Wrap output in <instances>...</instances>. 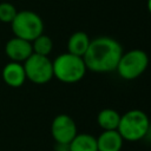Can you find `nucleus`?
I'll list each match as a JSON object with an SVG mask.
<instances>
[{
  "label": "nucleus",
  "mask_w": 151,
  "mask_h": 151,
  "mask_svg": "<svg viewBox=\"0 0 151 151\" xmlns=\"http://www.w3.org/2000/svg\"><path fill=\"white\" fill-rule=\"evenodd\" d=\"M123 53V47L116 39L98 37L91 40L83 59L87 70L96 73H107L116 71Z\"/></svg>",
  "instance_id": "nucleus-1"
},
{
  "label": "nucleus",
  "mask_w": 151,
  "mask_h": 151,
  "mask_svg": "<svg viewBox=\"0 0 151 151\" xmlns=\"http://www.w3.org/2000/svg\"><path fill=\"white\" fill-rule=\"evenodd\" d=\"M53 77L65 84H74L81 80L86 74V66L83 57L68 52L59 54L53 61Z\"/></svg>",
  "instance_id": "nucleus-2"
},
{
  "label": "nucleus",
  "mask_w": 151,
  "mask_h": 151,
  "mask_svg": "<svg viewBox=\"0 0 151 151\" xmlns=\"http://www.w3.org/2000/svg\"><path fill=\"white\" fill-rule=\"evenodd\" d=\"M150 124L151 122L149 119V116L144 111L134 109L120 116L117 131L124 140L138 142L140 139H144Z\"/></svg>",
  "instance_id": "nucleus-3"
},
{
  "label": "nucleus",
  "mask_w": 151,
  "mask_h": 151,
  "mask_svg": "<svg viewBox=\"0 0 151 151\" xmlns=\"http://www.w3.org/2000/svg\"><path fill=\"white\" fill-rule=\"evenodd\" d=\"M14 37L32 42L44 32L42 19L32 11H20L11 22Z\"/></svg>",
  "instance_id": "nucleus-4"
},
{
  "label": "nucleus",
  "mask_w": 151,
  "mask_h": 151,
  "mask_svg": "<svg viewBox=\"0 0 151 151\" xmlns=\"http://www.w3.org/2000/svg\"><path fill=\"white\" fill-rule=\"evenodd\" d=\"M149 66V57L142 50H131L122 54L118 65L117 73L122 79L133 80L139 78Z\"/></svg>",
  "instance_id": "nucleus-5"
},
{
  "label": "nucleus",
  "mask_w": 151,
  "mask_h": 151,
  "mask_svg": "<svg viewBox=\"0 0 151 151\" xmlns=\"http://www.w3.org/2000/svg\"><path fill=\"white\" fill-rule=\"evenodd\" d=\"M22 65L26 79L37 85L46 84L53 78L52 60L48 57L32 53Z\"/></svg>",
  "instance_id": "nucleus-6"
},
{
  "label": "nucleus",
  "mask_w": 151,
  "mask_h": 151,
  "mask_svg": "<svg viewBox=\"0 0 151 151\" xmlns=\"http://www.w3.org/2000/svg\"><path fill=\"white\" fill-rule=\"evenodd\" d=\"M51 133L55 143L70 144V142L76 137L78 131L74 120L70 116L61 113L54 117V119L52 120Z\"/></svg>",
  "instance_id": "nucleus-7"
},
{
  "label": "nucleus",
  "mask_w": 151,
  "mask_h": 151,
  "mask_svg": "<svg viewBox=\"0 0 151 151\" xmlns=\"http://www.w3.org/2000/svg\"><path fill=\"white\" fill-rule=\"evenodd\" d=\"M5 53L11 61L24 63L32 53V44L21 38L14 37L9 39L5 45Z\"/></svg>",
  "instance_id": "nucleus-8"
},
{
  "label": "nucleus",
  "mask_w": 151,
  "mask_h": 151,
  "mask_svg": "<svg viewBox=\"0 0 151 151\" xmlns=\"http://www.w3.org/2000/svg\"><path fill=\"white\" fill-rule=\"evenodd\" d=\"M2 79L9 87H20L26 81V74L24 70V65L21 63L9 61L2 68Z\"/></svg>",
  "instance_id": "nucleus-9"
},
{
  "label": "nucleus",
  "mask_w": 151,
  "mask_h": 151,
  "mask_svg": "<svg viewBox=\"0 0 151 151\" xmlns=\"http://www.w3.org/2000/svg\"><path fill=\"white\" fill-rule=\"evenodd\" d=\"M124 139L117 130L103 131L97 137L98 151H120L123 147Z\"/></svg>",
  "instance_id": "nucleus-10"
},
{
  "label": "nucleus",
  "mask_w": 151,
  "mask_h": 151,
  "mask_svg": "<svg viewBox=\"0 0 151 151\" xmlns=\"http://www.w3.org/2000/svg\"><path fill=\"white\" fill-rule=\"evenodd\" d=\"M90 38L85 32H74L67 41V52L78 57H84L88 46H90Z\"/></svg>",
  "instance_id": "nucleus-11"
},
{
  "label": "nucleus",
  "mask_w": 151,
  "mask_h": 151,
  "mask_svg": "<svg viewBox=\"0 0 151 151\" xmlns=\"http://www.w3.org/2000/svg\"><path fill=\"white\" fill-rule=\"evenodd\" d=\"M70 151H98L97 138L90 133H77L68 144Z\"/></svg>",
  "instance_id": "nucleus-12"
},
{
  "label": "nucleus",
  "mask_w": 151,
  "mask_h": 151,
  "mask_svg": "<svg viewBox=\"0 0 151 151\" xmlns=\"http://www.w3.org/2000/svg\"><path fill=\"white\" fill-rule=\"evenodd\" d=\"M120 120V114L113 109H103L97 116V123L103 131L117 130Z\"/></svg>",
  "instance_id": "nucleus-13"
},
{
  "label": "nucleus",
  "mask_w": 151,
  "mask_h": 151,
  "mask_svg": "<svg viewBox=\"0 0 151 151\" xmlns=\"http://www.w3.org/2000/svg\"><path fill=\"white\" fill-rule=\"evenodd\" d=\"M31 44H32L33 53L39 54V55L48 57V54L53 50V41H52V39L48 35H45L44 33L40 34L38 38H35Z\"/></svg>",
  "instance_id": "nucleus-14"
},
{
  "label": "nucleus",
  "mask_w": 151,
  "mask_h": 151,
  "mask_svg": "<svg viewBox=\"0 0 151 151\" xmlns=\"http://www.w3.org/2000/svg\"><path fill=\"white\" fill-rule=\"evenodd\" d=\"M18 11L11 2H0V21L11 24L15 18Z\"/></svg>",
  "instance_id": "nucleus-15"
},
{
  "label": "nucleus",
  "mask_w": 151,
  "mask_h": 151,
  "mask_svg": "<svg viewBox=\"0 0 151 151\" xmlns=\"http://www.w3.org/2000/svg\"><path fill=\"white\" fill-rule=\"evenodd\" d=\"M55 151H70L68 149V144H60V143H55Z\"/></svg>",
  "instance_id": "nucleus-16"
},
{
  "label": "nucleus",
  "mask_w": 151,
  "mask_h": 151,
  "mask_svg": "<svg viewBox=\"0 0 151 151\" xmlns=\"http://www.w3.org/2000/svg\"><path fill=\"white\" fill-rule=\"evenodd\" d=\"M147 9H149V12H150V14H151V0H147Z\"/></svg>",
  "instance_id": "nucleus-17"
}]
</instances>
